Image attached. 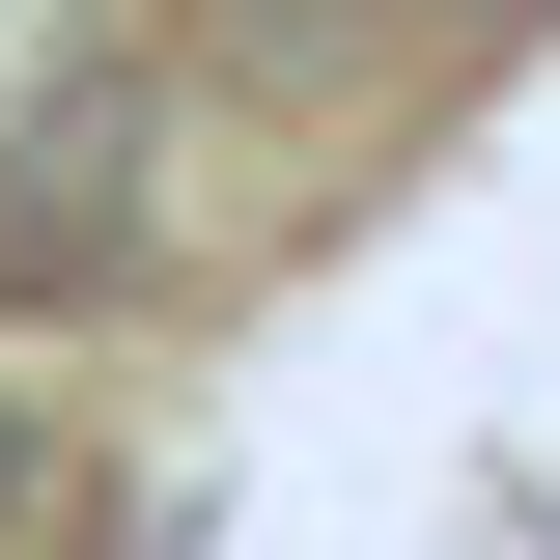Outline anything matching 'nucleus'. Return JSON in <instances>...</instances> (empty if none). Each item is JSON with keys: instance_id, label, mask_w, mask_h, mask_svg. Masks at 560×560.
Segmentation results:
<instances>
[{"instance_id": "2", "label": "nucleus", "mask_w": 560, "mask_h": 560, "mask_svg": "<svg viewBox=\"0 0 560 560\" xmlns=\"http://www.w3.org/2000/svg\"><path fill=\"white\" fill-rule=\"evenodd\" d=\"M28 477H57V420H28V393H0V504H28Z\"/></svg>"}, {"instance_id": "1", "label": "nucleus", "mask_w": 560, "mask_h": 560, "mask_svg": "<svg viewBox=\"0 0 560 560\" xmlns=\"http://www.w3.org/2000/svg\"><path fill=\"white\" fill-rule=\"evenodd\" d=\"M0 253L28 280H140L168 253V57H84L0 113Z\"/></svg>"}]
</instances>
